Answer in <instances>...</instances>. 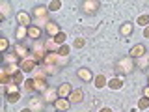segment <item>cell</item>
<instances>
[{"instance_id": "27", "label": "cell", "mask_w": 149, "mask_h": 112, "mask_svg": "<svg viewBox=\"0 0 149 112\" xmlns=\"http://www.w3.org/2000/svg\"><path fill=\"white\" fill-rule=\"evenodd\" d=\"M8 93H19V86L15 82H9L6 86V95H8Z\"/></svg>"}, {"instance_id": "16", "label": "cell", "mask_w": 149, "mask_h": 112, "mask_svg": "<svg viewBox=\"0 0 149 112\" xmlns=\"http://www.w3.org/2000/svg\"><path fill=\"white\" fill-rule=\"evenodd\" d=\"M132 30H134L132 22H123V24L119 26V34H121V36H125V37H129L130 34H132Z\"/></svg>"}, {"instance_id": "14", "label": "cell", "mask_w": 149, "mask_h": 112, "mask_svg": "<svg viewBox=\"0 0 149 112\" xmlns=\"http://www.w3.org/2000/svg\"><path fill=\"white\" fill-rule=\"evenodd\" d=\"M67 99L71 101V103H80V101L84 99V92L80 90V88H77V90H73V92H71V95H69Z\"/></svg>"}, {"instance_id": "18", "label": "cell", "mask_w": 149, "mask_h": 112, "mask_svg": "<svg viewBox=\"0 0 149 112\" xmlns=\"http://www.w3.org/2000/svg\"><path fill=\"white\" fill-rule=\"evenodd\" d=\"M2 71H6V73L9 75V77H13V75H17L19 71H21V67H19L17 64H6V65H4V69H2Z\"/></svg>"}, {"instance_id": "17", "label": "cell", "mask_w": 149, "mask_h": 112, "mask_svg": "<svg viewBox=\"0 0 149 112\" xmlns=\"http://www.w3.org/2000/svg\"><path fill=\"white\" fill-rule=\"evenodd\" d=\"M106 86H108L110 90H119V88H123V78H121V77H116V78H112V80H108Z\"/></svg>"}, {"instance_id": "3", "label": "cell", "mask_w": 149, "mask_h": 112, "mask_svg": "<svg viewBox=\"0 0 149 112\" xmlns=\"http://www.w3.org/2000/svg\"><path fill=\"white\" fill-rule=\"evenodd\" d=\"M34 17H36L39 22H49V21H47V17H49V8H45V6H36V8H34Z\"/></svg>"}, {"instance_id": "20", "label": "cell", "mask_w": 149, "mask_h": 112, "mask_svg": "<svg viewBox=\"0 0 149 112\" xmlns=\"http://www.w3.org/2000/svg\"><path fill=\"white\" fill-rule=\"evenodd\" d=\"M93 84H95V88H99V90H101V88H104L106 84H108V80L104 78V75H97V77L93 78Z\"/></svg>"}, {"instance_id": "19", "label": "cell", "mask_w": 149, "mask_h": 112, "mask_svg": "<svg viewBox=\"0 0 149 112\" xmlns=\"http://www.w3.org/2000/svg\"><path fill=\"white\" fill-rule=\"evenodd\" d=\"M47 90H49V84L45 82V78H36V92L45 93Z\"/></svg>"}, {"instance_id": "4", "label": "cell", "mask_w": 149, "mask_h": 112, "mask_svg": "<svg viewBox=\"0 0 149 112\" xmlns=\"http://www.w3.org/2000/svg\"><path fill=\"white\" fill-rule=\"evenodd\" d=\"M45 106V99L43 97H30V105H28V108L32 112H41Z\"/></svg>"}, {"instance_id": "36", "label": "cell", "mask_w": 149, "mask_h": 112, "mask_svg": "<svg viewBox=\"0 0 149 112\" xmlns=\"http://www.w3.org/2000/svg\"><path fill=\"white\" fill-rule=\"evenodd\" d=\"M19 56L17 54H6V64H17Z\"/></svg>"}, {"instance_id": "2", "label": "cell", "mask_w": 149, "mask_h": 112, "mask_svg": "<svg viewBox=\"0 0 149 112\" xmlns=\"http://www.w3.org/2000/svg\"><path fill=\"white\" fill-rule=\"evenodd\" d=\"M19 67H21L22 73H32V71H36V69H37V62H36L34 58H24V60H21Z\"/></svg>"}, {"instance_id": "41", "label": "cell", "mask_w": 149, "mask_h": 112, "mask_svg": "<svg viewBox=\"0 0 149 112\" xmlns=\"http://www.w3.org/2000/svg\"><path fill=\"white\" fill-rule=\"evenodd\" d=\"M147 82H149V80H147Z\"/></svg>"}, {"instance_id": "8", "label": "cell", "mask_w": 149, "mask_h": 112, "mask_svg": "<svg viewBox=\"0 0 149 112\" xmlns=\"http://www.w3.org/2000/svg\"><path fill=\"white\" fill-rule=\"evenodd\" d=\"M17 22H19V26H32L30 22H32V19H30V15H28L26 11H19L17 13Z\"/></svg>"}, {"instance_id": "21", "label": "cell", "mask_w": 149, "mask_h": 112, "mask_svg": "<svg viewBox=\"0 0 149 112\" xmlns=\"http://www.w3.org/2000/svg\"><path fill=\"white\" fill-rule=\"evenodd\" d=\"M52 39H54V43L58 45V47H62V45H65V39H67V36H65L63 32H60V34H58V36H54Z\"/></svg>"}, {"instance_id": "34", "label": "cell", "mask_w": 149, "mask_h": 112, "mask_svg": "<svg viewBox=\"0 0 149 112\" xmlns=\"http://www.w3.org/2000/svg\"><path fill=\"white\" fill-rule=\"evenodd\" d=\"M73 45H74V49H82V47L86 45V39H84V37H77Z\"/></svg>"}, {"instance_id": "31", "label": "cell", "mask_w": 149, "mask_h": 112, "mask_svg": "<svg viewBox=\"0 0 149 112\" xmlns=\"http://www.w3.org/2000/svg\"><path fill=\"white\" fill-rule=\"evenodd\" d=\"M0 82H2L4 86H8V84L11 82V77H9V75H8L6 71H2V75H0Z\"/></svg>"}, {"instance_id": "1", "label": "cell", "mask_w": 149, "mask_h": 112, "mask_svg": "<svg viewBox=\"0 0 149 112\" xmlns=\"http://www.w3.org/2000/svg\"><path fill=\"white\" fill-rule=\"evenodd\" d=\"M118 73L119 75H129L130 71L134 69V62H132V58L130 56H127V58H121L119 62H118Z\"/></svg>"}, {"instance_id": "24", "label": "cell", "mask_w": 149, "mask_h": 112, "mask_svg": "<svg viewBox=\"0 0 149 112\" xmlns=\"http://www.w3.org/2000/svg\"><path fill=\"white\" fill-rule=\"evenodd\" d=\"M136 24H140V26H149V15H140L138 19H136Z\"/></svg>"}, {"instance_id": "7", "label": "cell", "mask_w": 149, "mask_h": 112, "mask_svg": "<svg viewBox=\"0 0 149 112\" xmlns=\"http://www.w3.org/2000/svg\"><path fill=\"white\" fill-rule=\"evenodd\" d=\"M147 50H146V45L143 43H138V45H134L132 49H130V58H143V54H146Z\"/></svg>"}, {"instance_id": "26", "label": "cell", "mask_w": 149, "mask_h": 112, "mask_svg": "<svg viewBox=\"0 0 149 112\" xmlns=\"http://www.w3.org/2000/svg\"><path fill=\"white\" fill-rule=\"evenodd\" d=\"M17 37H19V39H24V37H28V28L26 26H19L17 28Z\"/></svg>"}, {"instance_id": "9", "label": "cell", "mask_w": 149, "mask_h": 112, "mask_svg": "<svg viewBox=\"0 0 149 112\" xmlns=\"http://www.w3.org/2000/svg\"><path fill=\"white\" fill-rule=\"evenodd\" d=\"M77 77L78 78H82V80H86V82H90V80H93V73H91V69H88V67H80L77 71Z\"/></svg>"}, {"instance_id": "13", "label": "cell", "mask_w": 149, "mask_h": 112, "mask_svg": "<svg viewBox=\"0 0 149 112\" xmlns=\"http://www.w3.org/2000/svg\"><path fill=\"white\" fill-rule=\"evenodd\" d=\"M71 92H73V86L69 82H63L62 86L58 88V95L60 97H69V95H71Z\"/></svg>"}, {"instance_id": "12", "label": "cell", "mask_w": 149, "mask_h": 112, "mask_svg": "<svg viewBox=\"0 0 149 112\" xmlns=\"http://www.w3.org/2000/svg\"><path fill=\"white\" fill-rule=\"evenodd\" d=\"M28 37H30V39L39 41V37H41V28H39V26H36V24L28 26Z\"/></svg>"}, {"instance_id": "11", "label": "cell", "mask_w": 149, "mask_h": 112, "mask_svg": "<svg viewBox=\"0 0 149 112\" xmlns=\"http://www.w3.org/2000/svg\"><path fill=\"white\" fill-rule=\"evenodd\" d=\"M43 95H45V97H43L45 103H52V105H54V101L60 97V95H58V90H54V88H49V90H47Z\"/></svg>"}, {"instance_id": "10", "label": "cell", "mask_w": 149, "mask_h": 112, "mask_svg": "<svg viewBox=\"0 0 149 112\" xmlns=\"http://www.w3.org/2000/svg\"><path fill=\"white\" fill-rule=\"evenodd\" d=\"M45 30L49 32V34L52 36V37H54V36H58L60 32H62V30H60V26H58V22H56V21H49V22L45 24Z\"/></svg>"}, {"instance_id": "28", "label": "cell", "mask_w": 149, "mask_h": 112, "mask_svg": "<svg viewBox=\"0 0 149 112\" xmlns=\"http://www.w3.org/2000/svg\"><path fill=\"white\" fill-rule=\"evenodd\" d=\"M43 69H45V73H47V75H56V73L60 71L58 65H45Z\"/></svg>"}, {"instance_id": "15", "label": "cell", "mask_w": 149, "mask_h": 112, "mask_svg": "<svg viewBox=\"0 0 149 112\" xmlns=\"http://www.w3.org/2000/svg\"><path fill=\"white\" fill-rule=\"evenodd\" d=\"M28 52H30V50H28V47L26 45H22V43H19V45H15V54L19 56V58H28Z\"/></svg>"}, {"instance_id": "38", "label": "cell", "mask_w": 149, "mask_h": 112, "mask_svg": "<svg viewBox=\"0 0 149 112\" xmlns=\"http://www.w3.org/2000/svg\"><path fill=\"white\" fill-rule=\"evenodd\" d=\"M143 37H149V26L143 28Z\"/></svg>"}, {"instance_id": "23", "label": "cell", "mask_w": 149, "mask_h": 112, "mask_svg": "<svg viewBox=\"0 0 149 112\" xmlns=\"http://www.w3.org/2000/svg\"><path fill=\"white\" fill-rule=\"evenodd\" d=\"M47 8H49V11H58V9L62 8V2H60V0H50Z\"/></svg>"}, {"instance_id": "6", "label": "cell", "mask_w": 149, "mask_h": 112, "mask_svg": "<svg viewBox=\"0 0 149 112\" xmlns=\"http://www.w3.org/2000/svg\"><path fill=\"white\" fill-rule=\"evenodd\" d=\"M99 6H101V2H97V0H86V2H82V11L84 13H95Z\"/></svg>"}, {"instance_id": "32", "label": "cell", "mask_w": 149, "mask_h": 112, "mask_svg": "<svg viewBox=\"0 0 149 112\" xmlns=\"http://www.w3.org/2000/svg\"><path fill=\"white\" fill-rule=\"evenodd\" d=\"M6 99H8V103H17L19 99H21V93H8Z\"/></svg>"}, {"instance_id": "22", "label": "cell", "mask_w": 149, "mask_h": 112, "mask_svg": "<svg viewBox=\"0 0 149 112\" xmlns=\"http://www.w3.org/2000/svg\"><path fill=\"white\" fill-rule=\"evenodd\" d=\"M22 84H24L26 92H36V78H28V80H24Z\"/></svg>"}, {"instance_id": "29", "label": "cell", "mask_w": 149, "mask_h": 112, "mask_svg": "<svg viewBox=\"0 0 149 112\" xmlns=\"http://www.w3.org/2000/svg\"><path fill=\"white\" fill-rule=\"evenodd\" d=\"M146 108H149V99L147 97H142L138 101V110H146Z\"/></svg>"}, {"instance_id": "33", "label": "cell", "mask_w": 149, "mask_h": 112, "mask_svg": "<svg viewBox=\"0 0 149 112\" xmlns=\"http://www.w3.org/2000/svg\"><path fill=\"white\" fill-rule=\"evenodd\" d=\"M11 82H15L17 86H19L21 82H24V80H22V71H19L17 75H13V77H11Z\"/></svg>"}, {"instance_id": "25", "label": "cell", "mask_w": 149, "mask_h": 112, "mask_svg": "<svg viewBox=\"0 0 149 112\" xmlns=\"http://www.w3.org/2000/svg\"><path fill=\"white\" fill-rule=\"evenodd\" d=\"M69 52H71V47H69V45H62V47L58 49V54H60V56H63V58H67Z\"/></svg>"}, {"instance_id": "30", "label": "cell", "mask_w": 149, "mask_h": 112, "mask_svg": "<svg viewBox=\"0 0 149 112\" xmlns=\"http://www.w3.org/2000/svg\"><path fill=\"white\" fill-rule=\"evenodd\" d=\"M9 11H11V8H9V2H2V19H8Z\"/></svg>"}, {"instance_id": "40", "label": "cell", "mask_w": 149, "mask_h": 112, "mask_svg": "<svg viewBox=\"0 0 149 112\" xmlns=\"http://www.w3.org/2000/svg\"><path fill=\"white\" fill-rule=\"evenodd\" d=\"M21 112H32V110H30V108H22Z\"/></svg>"}, {"instance_id": "35", "label": "cell", "mask_w": 149, "mask_h": 112, "mask_svg": "<svg viewBox=\"0 0 149 112\" xmlns=\"http://www.w3.org/2000/svg\"><path fill=\"white\" fill-rule=\"evenodd\" d=\"M8 47H9V41L6 37H2V39H0V50H2V52H8Z\"/></svg>"}, {"instance_id": "5", "label": "cell", "mask_w": 149, "mask_h": 112, "mask_svg": "<svg viewBox=\"0 0 149 112\" xmlns=\"http://www.w3.org/2000/svg\"><path fill=\"white\" fill-rule=\"evenodd\" d=\"M69 106H71V101L67 99V97H58V99L54 101V108L58 112H65L69 110Z\"/></svg>"}, {"instance_id": "37", "label": "cell", "mask_w": 149, "mask_h": 112, "mask_svg": "<svg viewBox=\"0 0 149 112\" xmlns=\"http://www.w3.org/2000/svg\"><path fill=\"white\" fill-rule=\"evenodd\" d=\"M143 97H147V99H149V86L143 88Z\"/></svg>"}, {"instance_id": "39", "label": "cell", "mask_w": 149, "mask_h": 112, "mask_svg": "<svg viewBox=\"0 0 149 112\" xmlns=\"http://www.w3.org/2000/svg\"><path fill=\"white\" fill-rule=\"evenodd\" d=\"M99 112H112V110H110V108H108V106H104V108H101V110H99Z\"/></svg>"}]
</instances>
